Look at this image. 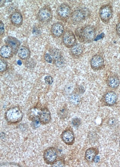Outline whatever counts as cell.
Here are the masks:
<instances>
[{
    "instance_id": "obj_1",
    "label": "cell",
    "mask_w": 120,
    "mask_h": 167,
    "mask_svg": "<svg viewBox=\"0 0 120 167\" xmlns=\"http://www.w3.org/2000/svg\"><path fill=\"white\" fill-rule=\"evenodd\" d=\"M75 33L79 40L84 43L92 42L96 35L95 28L92 25H89L77 28Z\"/></svg>"
},
{
    "instance_id": "obj_2",
    "label": "cell",
    "mask_w": 120,
    "mask_h": 167,
    "mask_svg": "<svg viewBox=\"0 0 120 167\" xmlns=\"http://www.w3.org/2000/svg\"><path fill=\"white\" fill-rule=\"evenodd\" d=\"M89 11L87 8H81L73 11L70 16L73 23L75 25H79L84 21L89 16Z\"/></svg>"
},
{
    "instance_id": "obj_3",
    "label": "cell",
    "mask_w": 120,
    "mask_h": 167,
    "mask_svg": "<svg viewBox=\"0 0 120 167\" xmlns=\"http://www.w3.org/2000/svg\"><path fill=\"white\" fill-rule=\"evenodd\" d=\"M5 118L10 123H16L20 121L22 117V111L17 107L10 108L6 112Z\"/></svg>"
},
{
    "instance_id": "obj_4",
    "label": "cell",
    "mask_w": 120,
    "mask_h": 167,
    "mask_svg": "<svg viewBox=\"0 0 120 167\" xmlns=\"http://www.w3.org/2000/svg\"><path fill=\"white\" fill-rule=\"evenodd\" d=\"M113 13L112 6L109 4L102 5L99 10V15L102 21L104 23H107L111 19Z\"/></svg>"
},
{
    "instance_id": "obj_5",
    "label": "cell",
    "mask_w": 120,
    "mask_h": 167,
    "mask_svg": "<svg viewBox=\"0 0 120 167\" xmlns=\"http://www.w3.org/2000/svg\"><path fill=\"white\" fill-rule=\"evenodd\" d=\"M62 40L66 47L71 48L76 44V40L73 32L70 29H67L63 34Z\"/></svg>"
},
{
    "instance_id": "obj_6",
    "label": "cell",
    "mask_w": 120,
    "mask_h": 167,
    "mask_svg": "<svg viewBox=\"0 0 120 167\" xmlns=\"http://www.w3.org/2000/svg\"><path fill=\"white\" fill-rule=\"evenodd\" d=\"M52 16V12L50 8L45 6L39 10L38 17L39 21L43 23H46L50 20Z\"/></svg>"
},
{
    "instance_id": "obj_7",
    "label": "cell",
    "mask_w": 120,
    "mask_h": 167,
    "mask_svg": "<svg viewBox=\"0 0 120 167\" xmlns=\"http://www.w3.org/2000/svg\"><path fill=\"white\" fill-rule=\"evenodd\" d=\"M57 13L61 19L66 20L70 17L72 13L71 9L68 4L62 3L58 7Z\"/></svg>"
},
{
    "instance_id": "obj_8",
    "label": "cell",
    "mask_w": 120,
    "mask_h": 167,
    "mask_svg": "<svg viewBox=\"0 0 120 167\" xmlns=\"http://www.w3.org/2000/svg\"><path fill=\"white\" fill-rule=\"evenodd\" d=\"M50 53L53 57L55 65L58 67H62L65 61L61 52L57 48H53L50 50Z\"/></svg>"
},
{
    "instance_id": "obj_9",
    "label": "cell",
    "mask_w": 120,
    "mask_h": 167,
    "mask_svg": "<svg viewBox=\"0 0 120 167\" xmlns=\"http://www.w3.org/2000/svg\"><path fill=\"white\" fill-rule=\"evenodd\" d=\"M57 157V152L55 148L51 147L47 148L44 151L43 157L46 163L48 164L54 163Z\"/></svg>"
},
{
    "instance_id": "obj_10",
    "label": "cell",
    "mask_w": 120,
    "mask_h": 167,
    "mask_svg": "<svg viewBox=\"0 0 120 167\" xmlns=\"http://www.w3.org/2000/svg\"><path fill=\"white\" fill-rule=\"evenodd\" d=\"M90 64L92 69L94 70L101 69L104 66V59L102 57L99 55H94L90 60Z\"/></svg>"
},
{
    "instance_id": "obj_11",
    "label": "cell",
    "mask_w": 120,
    "mask_h": 167,
    "mask_svg": "<svg viewBox=\"0 0 120 167\" xmlns=\"http://www.w3.org/2000/svg\"><path fill=\"white\" fill-rule=\"evenodd\" d=\"M51 31L54 36L56 37H59L64 33V26L63 24L60 22H56L52 26Z\"/></svg>"
},
{
    "instance_id": "obj_12",
    "label": "cell",
    "mask_w": 120,
    "mask_h": 167,
    "mask_svg": "<svg viewBox=\"0 0 120 167\" xmlns=\"http://www.w3.org/2000/svg\"><path fill=\"white\" fill-rule=\"evenodd\" d=\"M38 117L41 123L46 124L50 122L51 119L50 111L47 109H42L38 113Z\"/></svg>"
},
{
    "instance_id": "obj_13",
    "label": "cell",
    "mask_w": 120,
    "mask_h": 167,
    "mask_svg": "<svg viewBox=\"0 0 120 167\" xmlns=\"http://www.w3.org/2000/svg\"><path fill=\"white\" fill-rule=\"evenodd\" d=\"M84 49L81 44H76L70 49V53L72 56L75 58L80 57L83 54Z\"/></svg>"
},
{
    "instance_id": "obj_14",
    "label": "cell",
    "mask_w": 120,
    "mask_h": 167,
    "mask_svg": "<svg viewBox=\"0 0 120 167\" xmlns=\"http://www.w3.org/2000/svg\"><path fill=\"white\" fill-rule=\"evenodd\" d=\"M61 138L65 144H70L74 141V136L71 131L67 130L62 133L61 135Z\"/></svg>"
},
{
    "instance_id": "obj_15",
    "label": "cell",
    "mask_w": 120,
    "mask_h": 167,
    "mask_svg": "<svg viewBox=\"0 0 120 167\" xmlns=\"http://www.w3.org/2000/svg\"><path fill=\"white\" fill-rule=\"evenodd\" d=\"M117 99L116 94L114 92L110 91L107 93L104 96V100L107 105H112L116 102Z\"/></svg>"
},
{
    "instance_id": "obj_16",
    "label": "cell",
    "mask_w": 120,
    "mask_h": 167,
    "mask_svg": "<svg viewBox=\"0 0 120 167\" xmlns=\"http://www.w3.org/2000/svg\"><path fill=\"white\" fill-rule=\"evenodd\" d=\"M10 19L12 23L16 26L21 25L23 21L21 14L18 11L13 13L10 16Z\"/></svg>"
},
{
    "instance_id": "obj_17",
    "label": "cell",
    "mask_w": 120,
    "mask_h": 167,
    "mask_svg": "<svg viewBox=\"0 0 120 167\" xmlns=\"http://www.w3.org/2000/svg\"><path fill=\"white\" fill-rule=\"evenodd\" d=\"M7 45L10 46L14 50L18 49L19 48L20 43L16 38L11 36H9L5 40Z\"/></svg>"
},
{
    "instance_id": "obj_18",
    "label": "cell",
    "mask_w": 120,
    "mask_h": 167,
    "mask_svg": "<svg viewBox=\"0 0 120 167\" xmlns=\"http://www.w3.org/2000/svg\"><path fill=\"white\" fill-rule=\"evenodd\" d=\"M108 85L112 88H116L120 84L119 78L117 75H113L109 77L107 79Z\"/></svg>"
},
{
    "instance_id": "obj_19",
    "label": "cell",
    "mask_w": 120,
    "mask_h": 167,
    "mask_svg": "<svg viewBox=\"0 0 120 167\" xmlns=\"http://www.w3.org/2000/svg\"><path fill=\"white\" fill-rule=\"evenodd\" d=\"M17 52L19 57L22 59L28 58L30 55L29 49L24 46L20 47L17 50Z\"/></svg>"
},
{
    "instance_id": "obj_20",
    "label": "cell",
    "mask_w": 120,
    "mask_h": 167,
    "mask_svg": "<svg viewBox=\"0 0 120 167\" xmlns=\"http://www.w3.org/2000/svg\"><path fill=\"white\" fill-rule=\"evenodd\" d=\"M12 49L8 45H4L2 46L0 50V55L3 58H8L11 55Z\"/></svg>"
},
{
    "instance_id": "obj_21",
    "label": "cell",
    "mask_w": 120,
    "mask_h": 167,
    "mask_svg": "<svg viewBox=\"0 0 120 167\" xmlns=\"http://www.w3.org/2000/svg\"><path fill=\"white\" fill-rule=\"evenodd\" d=\"M96 155V151L94 149L89 148L86 151L85 158L87 161L91 162L94 160Z\"/></svg>"
},
{
    "instance_id": "obj_22",
    "label": "cell",
    "mask_w": 120,
    "mask_h": 167,
    "mask_svg": "<svg viewBox=\"0 0 120 167\" xmlns=\"http://www.w3.org/2000/svg\"><path fill=\"white\" fill-rule=\"evenodd\" d=\"M70 100L71 103L76 105L79 103L80 97L77 94L74 93L71 95L70 97Z\"/></svg>"
},
{
    "instance_id": "obj_23",
    "label": "cell",
    "mask_w": 120,
    "mask_h": 167,
    "mask_svg": "<svg viewBox=\"0 0 120 167\" xmlns=\"http://www.w3.org/2000/svg\"><path fill=\"white\" fill-rule=\"evenodd\" d=\"M40 122L38 116H35L32 119V125L34 128H36L40 125Z\"/></svg>"
},
{
    "instance_id": "obj_24",
    "label": "cell",
    "mask_w": 120,
    "mask_h": 167,
    "mask_svg": "<svg viewBox=\"0 0 120 167\" xmlns=\"http://www.w3.org/2000/svg\"><path fill=\"white\" fill-rule=\"evenodd\" d=\"M67 113V110L64 106L61 108L58 112V115L61 117H64L66 116Z\"/></svg>"
},
{
    "instance_id": "obj_25",
    "label": "cell",
    "mask_w": 120,
    "mask_h": 167,
    "mask_svg": "<svg viewBox=\"0 0 120 167\" xmlns=\"http://www.w3.org/2000/svg\"><path fill=\"white\" fill-rule=\"evenodd\" d=\"M74 88V85L71 84H69L66 86L65 88L64 91L66 93L69 94L72 92Z\"/></svg>"
},
{
    "instance_id": "obj_26",
    "label": "cell",
    "mask_w": 120,
    "mask_h": 167,
    "mask_svg": "<svg viewBox=\"0 0 120 167\" xmlns=\"http://www.w3.org/2000/svg\"><path fill=\"white\" fill-rule=\"evenodd\" d=\"M7 67V64L3 60L1 59L0 61V71L1 72L5 70Z\"/></svg>"
},
{
    "instance_id": "obj_27",
    "label": "cell",
    "mask_w": 120,
    "mask_h": 167,
    "mask_svg": "<svg viewBox=\"0 0 120 167\" xmlns=\"http://www.w3.org/2000/svg\"><path fill=\"white\" fill-rule=\"evenodd\" d=\"M44 80L45 82L47 84L51 85L53 82V80L52 78L50 76H47L44 78Z\"/></svg>"
},
{
    "instance_id": "obj_28",
    "label": "cell",
    "mask_w": 120,
    "mask_h": 167,
    "mask_svg": "<svg viewBox=\"0 0 120 167\" xmlns=\"http://www.w3.org/2000/svg\"><path fill=\"white\" fill-rule=\"evenodd\" d=\"M81 121L79 118H74L72 121L73 124L75 126H79L81 124Z\"/></svg>"
},
{
    "instance_id": "obj_29",
    "label": "cell",
    "mask_w": 120,
    "mask_h": 167,
    "mask_svg": "<svg viewBox=\"0 0 120 167\" xmlns=\"http://www.w3.org/2000/svg\"><path fill=\"white\" fill-rule=\"evenodd\" d=\"M64 163L61 160H58L54 163L52 165V167H63Z\"/></svg>"
},
{
    "instance_id": "obj_30",
    "label": "cell",
    "mask_w": 120,
    "mask_h": 167,
    "mask_svg": "<svg viewBox=\"0 0 120 167\" xmlns=\"http://www.w3.org/2000/svg\"><path fill=\"white\" fill-rule=\"evenodd\" d=\"M45 60L47 62L51 63L52 61V58L51 55L49 54L46 53L44 56Z\"/></svg>"
},
{
    "instance_id": "obj_31",
    "label": "cell",
    "mask_w": 120,
    "mask_h": 167,
    "mask_svg": "<svg viewBox=\"0 0 120 167\" xmlns=\"http://www.w3.org/2000/svg\"><path fill=\"white\" fill-rule=\"evenodd\" d=\"M116 30L117 34L120 37V22L116 25Z\"/></svg>"
},
{
    "instance_id": "obj_32",
    "label": "cell",
    "mask_w": 120,
    "mask_h": 167,
    "mask_svg": "<svg viewBox=\"0 0 120 167\" xmlns=\"http://www.w3.org/2000/svg\"><path fill=\"white\" fill-rule=\"evenodd\" d=\"M4 24L3 22L1 21L0 23V31L1 35L4 32Z\"/></svg>"
},
{
    "instance_id": "obj_33",
    "label": "cell",
    "mask_w": 120,
    "mask_h": 167,
    "mask_svg": "<svg viewBox=\"0 0 120 167\" xmlns=\"http://www.w3.org/2000/svg\"><path fill=\"white\" fill-rule=\"evenodd\" d=\"M99 156H96V157H95L94 159V160L95 162L97 163L99 161Z\"/></svg>"
},
{
    "instance_id": "obj_34",
    "label": "cell",
    "mask_w": 120,
    "mask_h": 167,
    "mask_svg": "<svg viewBox=\"0 0 120 167\" xmlns=\"http://www.w3.org/2000/svg\"><path fill=\"white\" fill-rule=\"evenodd\" d=\"M2 3H1L0 2V6H1L2 5H3L4 4V1H4V0H2Z\"/></svg>"
},
{
    "instance_id": "obj_35",
    "label": "cell",
    "mask_w": 120,
    "mask_h": 167,
    "mask_svg": "<svg viewBox=\"0 0 120 167\" xmlns=\"http://www.w3.org/2000/svg\"><path fill=\"white\" fill-rule=\"evenodd\" d=\"M17 63L19 65H21L22 63L21 61L20 60H19L18 61Z\"/></svg>"
},
{
    "instance_id": "obj_36",
    "label": "cell",
    "mask_w": 120,
    "mask_h": 167,
    "mask_svg": "<svg viewBox=\"0 0 120 167\" xmlns=\"http://www.w3.org/2000/svg\"><path fill=\"white\" fill-rule=\"evenodd\" d=\"M119 148H120V140L119 142Z\"/></svg>"
},
{
    "instance_id": "obj_37",
    "label": "cell",
    "mask_w": 120,
    "mask_h": 167,
    "mask_svg": "<svg viewBox=\"0 0 120 167\" xmlns=\"http://www.w3.org/2000/svg\"><path fill=\"white\" fill-rule=\"evenodd\" d=\"M119 72H120V67L119 68Z\"/></svg>"
},
{
    "instance_id": "obj_38",
    "label": "cell",
    "mask_w": 120,
    "mask_h": 167,
    "mask_svg": "<svg viewBox=\"0 0 120 167\" xmlns=\"http://www.w3.org/2000/svg\"><path fill=\"white\" fill-rule=\"evenodd\" d=\"M119 51H120V47H119Z\"/></svg>"
}]
</instances>
